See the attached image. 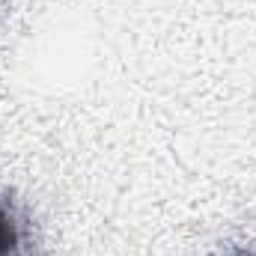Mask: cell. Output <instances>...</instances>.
Segmentation results:
<instances>
[{
	"label": "cell",
	"mask_w": 256,
	"mask_h": 256,
	"mask_svg": "<svg viewBox=\"0 0 256 256\" xmlns=\"http://www.w3.org/2000/svg\"><path fill=\"white\" fill-rule=\"evenodd\" d=\"M0 256H21V226L6 202H0Z\"/></svg>",
	"instance_id": "1"
},
{
	"label": "cell",
	"mask_w": 256,
	"mask_h": 256,
	"mask_svg": "<svg viewBox=\"0 0 256 256\" xmlns=\"http://www.w3.org/2000/svg\"><path fill=\"white\" fill-rule=\"evenodd\" d=\"M248 256H256V254H248Z\"/></svg>",
	"instance_id": "2"
}]
</instances>
